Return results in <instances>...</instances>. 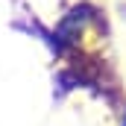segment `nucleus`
Instances as JSON below:
<instances>
[{"instance_id": "obj_1", "label": "nucleus", "mask_w": 126, "mask_h": 126, "mask_svg": "<svg viewBox=\"0 0 126 126\" xmlns=\"http://www.w3.org/2000/svg\"><path fill=\"white\" fill-rule=\"evenodd\" d=\"M123 126H126V120H123Z\"/></svg>"}]
</instances>
